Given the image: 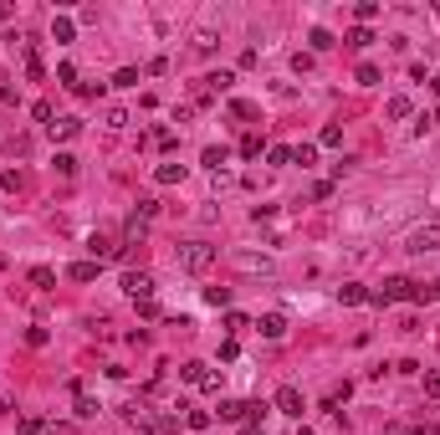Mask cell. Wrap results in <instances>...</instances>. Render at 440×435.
<instances>
[{
  "instance_id": "d6986e66",
  "label": "cell",
  "mask_w": 440,
  "mask_h": 435,
  "mask_svg": "<svg viewBox=\"0 0 440 435\" xmlns=\"http://www.w3.org/2000/svg\"><path fill=\"white\" fill-rule=\"evenodd\" d=\"M190 46H195L200 57H210V51L220 46V36H215V31H195V36H190Z\"/></svg>"
},
{
  "instance_id": "bcb514c9",
  "label": "cell",
  "mask_w": 440,
  "mask_h": 435,
  "mask_svg": "<svg viewBox=\"0 0 440 435\" xmlns=\"http://www.w3.org/2000/svg\"><path fill=\"white\" fill-rule=\"evenodd\" d=\"M410 435H440V430L430 425V420H425V425H415V430H410Z\"/></svg>"
},
{
  "instance_id": "7402d4cb",
  "label": "cell",
  "mask_w": 440,
  "mask_h": 435,
  "mask_svg": "<svg viewBox=\"0 0 440 435\" xmlns=\"http://www.w3.org/2000/svg\"><path fill=\"white\" fill-rule=\"evenodd\" d=\"M307 42H313V51H333V46H338V42H333V31H322V26L307 31Z\"/></svg>"
},
{
  "instance_id": "836d02e7",
  "label": "cell",
  "mask_w": 440,
  "mask_h": 435,
  "mask_svg": "<svg viewBox=\"0 0 440 435\" xmlns=\"http://www.w3.org/2000/svg\"><path fill=\"white\" fill-rule=\"evenodd\" d=\"M241 328H251V323H246V312H226V333H230V338H236V333H241Z\"/></svg>"
},
{
  "instance_id": "484cf974",
  "label": "cell",
  "mask_w": 440,
  "mask_h": 435,
  "mask_svg": "<svg viewBox=\"0 0 440 435\" xmlns=\"http://www.w3.org/2000/svg\"><path fill=\"white\" fill-rule=\"evenodd\" d=\"M108 87H138V67H118L113 72V82Z\"/></svg>"
},
{
  "instance_id": "7a4b0ae2",
  "label": "cell",
  "mask_w": 440,
  "mask_h": 435,
  "mask_svg": "<svg viewBox=\"0 0 440 435\" xmlns=\"http://www.w3.org/2000/svg\"><path fill=\"white\" fill-rule=\"evenodd\" d=\"M174 256H179V267H185V272H195V276L215 267V246H210V241H185Z\"/></svg>"
},
{
  "instance_id": "5bb4252c",
  "label": "cell",
  "mask_w": 440,
  "mask_h": 435,
  "mask_svg": "<svg viewBox=\"0 0 440 435\" xmlns=\"http://www.w3.org/2000/svg\"><path fill=\"white\" fill-rule=\"evenodd\" d=\"M149 236V220H138V215H128V226H123V246H138Z\"/></svg>"
},
{
  "instance_id": "d4e9b609",
  "label": "cell",
  "mask_w": 440,
  "mask_h": 435,
  "mask_svg": "<svg viewBox=\"0 0 440 435\" xmlns=\"http://www.w3.org/2000/svg\"><path fill=\"white\" fill-rule=\"evenodd\" d=\"M210 420H215V415H210V410H190V415H185V425H190V430H200V435H205V430H210Z\"/></svg>"
},
{
  "instance_id": "7dc6e473",
  "label": "cell",
  "mask_w": 440,
  "mask_h": 435,
  "mask_svg": "<svg viewBox=\"0 0 440 435\" xmlns=\"http://www.w3.org/2000/svg\"><path fill=\"white\" fill-rule=\"evenodd\" d=\"M297 435H318V430H307V425H302V430H297Z\"/></svg>"
},
{
  "instance_id": "f1b7e54d",
  "label": "cell",
  "mask_w": 440,
  "mask_h": 435,
  "mask_svg": "<svg viewBox=\"0 0 440 435\" xmlns=\"http://www.w3.org/2000/svg\"><path fill=\"white\" fill-rule=\"evenodd\" d=\"M98 415V400L93 394H77V420H93Z\"/></svg>"
},
{
  "instance_id": "60d3db41",
  "label": "cell",
  "mask_w": 440,
  "mask_h": 435,
  "mask_svg": "<svg viewBox=\"0 0 440 435\" xmlns=\"http://www.w3.org/2000/svg\"><path fill=\"white\" fill-rule=\"evenodd\" d=\"M102 118H108V128H128V113H123V108H108Z\"/></svg>"
},
{
  "instance_id": "f546056e",
  "label": "cell",
  "mask_w": 440,
  "mask_h": 435,
  "mask_svg": "<svg viewBox=\"0 0 440 435\" xmlns=\"http://www.w3.org/2000/svg\"><path fill=\"white\" fill-rule=\"evenodd\" d=\"M57 82L77 92V67H72V62H62V67H57Z\"/></svg>"
},
{
  "instance_id": "d6a6232c",
  "label": "cell",
  "mask_w": 440,
  "mask_h": 435,
  "mask_svg": "<svg viewBox=\"0 0 440 435\" xmlns=\"http://www.w3.org/2000/svg\"><path fill=\"white\" fill-rule=\"evenodd\" d=\"M205 302H210V308H226V302H230V287H210V292H205Z\"/></svg>"
},
{
  "instance_id": "3957f363",
  "label": "cell",
  "mask_w": 440,
  "mask_h": 435,
  "mask_svg": "<svg viewBox=\"0 0 440 435\" xmlns=\"http://www.w3.org/2000/svg\"><path fill=\"white\" fill-rule=\"evenodd\" d=\"M405 251H415V256H425V251H440V220H430V226H420V231H410Z\"/></svg>"
},
{
  "instance_id": "4316f807",
  "label": "cell",
  "mask_w": 440,
  "mask_h": 435,
  "mask_svg": "<svg viewBox=\"0 0 440 435\" xmlns=\"http://www.w3.org/2000/svg\"><path fill=\"white\" fill-rule=\"evenodd\" d=\"M313 159H318V143H297V149H292V164H302V169H307Z\"/></svg>"
},
{
  "instance_id": "6da1fadb",
  "label": "cell",
  "mask_w": 440,
  "mask_h": 435,
  "mask_svg": "<svg viewBox=\"0 0 440 435\" xmlns=\"http://www.w3.org/2000/svg\"><path fill=\"white\" fill-rule=\"evenodd\" d=\"M415 287L420 282H410V276H384V287L379 292H369L374 308H389V302H415Z\"/></svg>"
},
{
  "instance_id": "44dd1931",
  "label": "cell",
  "mask_w": 440,
  "mask_h": 435,
  "mask_svg": "<svg viewBox=\"0 0 440 435\" xmlns=\"http://www.w3.org/2000/svg\"><path fill=\"white\" fill-rule=\"evenodd\" d=\"M210 374V369H205L200 359H190V364H179V379H185V384H200V379Z\"/></svg>"
},
{
  "instance_id": "603a6c76",
  "label": "cell",
  "mask_w": 440,
  "mask_h": 435,
  "mask_svg": "<svg viewBox=\"0 0 440 435\" xmlns=\"http://www.w3.org/2000/svg\"><path fill=\"white\" fill-rule=\"evenodd\" d=\"M343 42H348V46H354V51H364V46L374 42V31H369V26H354V31H348V36H343Z\"/></svg>"
},
{
  "instance_id": "7bdbcfd3",
  "label": "cell",
  "mask_w": 440,
  "mask_h": 435,
  "mask_svg": "<svg viewBox=\"0 0 440 435\" xmlns=\"http://www.w3.org/2000/svg\"><path fill=\"white\" fill-rule=\"evenodd\" d=\"M200 389H205V394H220V374H215V369H210V374L200 379Z\"/></svg>"
},
{
  "instance_id": "ba28073f",
  "label": "cell",
  "mask_w": 440,
  "mask_h": 435,
  "mask_svg": "<svg viewBox=\"0 0 440 435\" xmlns=\"http://www.w3.org/2000/svg\"><path fill=\"white\" fill-rule=\"evenodd\" d=\"M46 134L57 139V143H67V139L82 134V118H51V128H46Z\"/></svg>"
},
{
  "instance_id": "8d00e7d4",
  "label": "cell",
  "mask_w": 440,
  "mask_h": 435,
  "mask_svg": "<svg viewBox=\"0 0 440 435\" xmlns=\"http://www.w3.org/2000/svg\"><path fill=\"white\" fill-rule=\"evenodd\" d=\"M354 16H358V21H364V26H369L374 16H379V6H374V0H358V10H354Z\"/></svg>"
},
{
  "instance_id": "ee69618b",
  "label": "cell",
  "mask_w": 440,
  "mask_h": 435,
  "mask_svg": "<svg viewBox=\"0 0 440 435\" xmlns=\"http://www.w3.org/2000/svg\"><path fill=\"white\" fill-rule=\"evenodd\" d=\"M10 103H16V87H6V82H0V108H10Z\"/></svg>"
},
{
  "instance_id": "4dcf8cb0",
  "label": "cell",
  "mask_w": 440,
  "mask_h": 435,
  "mask_svg": "<svg viewBox=\"0 0 440 435\" xmlns=\"http://www.w3.org/2000/svg\"><path fill=\"white\" fill-rule=\"evenodd\" d=\"M384 113H389V118H410L415 108H410V98H389V108H384Z\"/></svg>"
},
{
  "instance_id": "e0dca14e",
  "label": "cell",
  "mask_w": 440,
  "mask_h": 435,
  "mask_svg": "<svg viewBox=\"0 0 440 435\" xmlns=\"http://www.w3.org/2000/svg\"><path fill=\"white\" fill-rule=\"evenodd\" d=\"M67 276H72V282H98V261H72Z\"/></svg>"
},
{
  "instance_id": "8fae6325",
  "label": "cell",
  "mask_w": 440,
  "mask_h": 435,
  "mask_svg": "<svg viewBox=\"0 0 440 435\" xmlns=\"http://www.w3.org/2000/svg\"><path fill=\"white\" fill-rule=\"evenodd\" d=\"M72 36H77V21H72V16H51V42H62V46H67Z\"/></svg>"
},
{
  "instance_id": "2e32d148",
  "label": "cell",
  "mask_w": 440,
  "mask_h": 435,
  "mask_svg": "<svg viewBox=\"0 0 440 435\" xmlns=\"http://www.w3.org/2000/svg\"><path fill=\"white\" fill-rule=\"evenodd\" d=\"M185 175H190V164H159V169H154V179H159V184H179Z\"/></svg>"
},
{
  "instance_id": "f6af8a7d",
  "label": "cell",
  "mask_w": 440,
  "mask_h": 435,
  "mask_svg": "<svg viewBox=\"0 0 440 435\" xmlns=\"http://www.w3.org/2000/svg\"><path fill=\"white\" fill-rule=\"evenodd\" d=\"M241 435H262V420H246V425H241Z\"/></svg>"
},
{
  "instance_id": "e575fe53",
  "label": "cell",
  "mask_w": 440,
  "mask_h": 435,
  "mask_svg": "<svg viewBox=\"0 0 440 435\" xmlns=\"http://www.w3.org/2000/svg\"><path fill=\"white\" fill-rule=\"evenodd\" d=\"M425 394H430V400H440V369H425Z\"/></svg>"
},
{
  "instance_id": "d590c367",
  "label": "cell",
  "mask_w": 440,
  "mask_h": 435,
  "mask_svg": "<svg viewBox=\"0 0 440 435\" xmlns=\"http://www.w3.org/2000/svg\"><path fill=\"white\" fill-rule=\"evenodd\" d=\"M31 118H36V123H46V128H51V118H57V108H51V103H36V108H31Z\"/></svg>"
},
{
  "instance_id": "9a60e30c",
  "label": "cell",
  "mask_w": 440,
  "mask_h": 435,
  "mask_svg": "<svg viewBox=\"0 0 440 435\" xmlns=\"http://www.w3.org/2000/svg\"><path fill=\"white\" fill-rule=\"evenodd\" d=\"M251 415V400H220V420H246Z\"/></svg>"
},
{
  "instance_id": "f35d334b",
  "label": "cell",
  "mask_w": 440,
  "mask_h": 435,
  "mask_svg": "<svg viewBox=\"0 0 440 435\" xmlns=\"http://www.w3.org/2000/svg\"><path fill=\"white\" fill-rule=\"evenodd\" d=\"M134 215H138V220H154V215H159V200H138Z\"/></svg>"
},
{
  "instance_id": "7c38bea8",
  "label": "cell",
  "mask_w": 440,
  "mask_h": 435,
  "mask_svg": "<svg viewBox=\"0 0 440 435\" xmlns=\"http://www.w3.org/2000/svg\"><path fill=\"white\" fill-rule=\"evenodd\" d=\"M200 164H205V169H215V175H220V169L230 164V149H226V143H220V149H215V143H210V149L200 154Z\"/></svg>"
},
{
  "instance_id": "277c9868",
  "label": "cell",
  "mask_w": 440,
  "mask_h": 435,
  "mask_svg": "<svg viewBox=\"0 0 440 435\" xmlns=\"http://www.w3.org/2000/svg\"><path fill=\"white\" fill-rule=\"evenodd\" d=\"M123 292L134 302H154V272H123Z\"/></svg>"
},
{
  "instance_id": "1f68e13d",
  "label": "cell",
  "mask_w": 440,
  "mask_h": 435,
  "mask_svg": "<svg viewBox=\"0 0 440 435\" xmlns=\"http://www.w3.org/2000/svg\"><path fill=\"white\" fill-rule=\"evenodd\" d=\"M0 184H6V190L16 195V190H26V175H21V169H6V179H0Z\"/></svg>"
},
{
  "instance_id": "74e56055",
  "label": "cell",
  "mask_w": 440,
  "mask_h": 435,
  "mask_svg": "<svg viewBox=\"0 0 440 435\" xmlns=\"http://www.w3.org/2000/svg\"><path fill=\"white\" fill-rule=\"evenodd\" d=\"M154 143H159V149H174L179 134H174V128H159V134H154Z\"/></svg>"
},
{
  "instance_id": "b9f144b4",
  "label": "cell",
  "mask_w": 440,
  "mask_h": 435,
  "mask_svg": "<svg viewBox=\"0 0 440 435\" xmlns=\"http://www.w3.org/2000/svg\"><path fill=\"white\" fill-rule=\"evenodd\" d=\"M241 154H246V159H256V154H262V139H256V134L241 139Z\"/></svg>"
},
{
  "instance_id": "30bf717a",
  "label": "cell",
  "mask_w": 440,
  "mask_h": 435,
  "mask_svg": "<svg viewBox=\"0 0 440 435\" xmlns=\"http://www.w3.org/2000/svg\"><path fill=\"white\" fill-rule=\"evenodd\" d=\"M338 302H343V308H358V302H369V287L364 282H343L338 287Z\"/></svg>"
},
{
  "instance_id": "9c48e42d",
  "label": "cell",
  "mask_w": 440,
  "mask_h": 435,
  "mask_svg": "<svg viewBox=\"0 0 440 435\" xmlns=\"http://www.w3.org/2000/svg\"><path fill=\"white\" fill-rule=\"evenodd\" d=\"M262 338L282 344V338H287V318H282V312H266V318H262Z\"/></svg>"
},
{
  "instance_id": "4fadbf2b",
  "label": "cell",
  "mask_w": 440,
  "mask_h": 435,
  "mask_svg": "<svg viewBox=\"0 0 440 435\" xmlns=\"http://www.w3.org/2000/svg\"><path fill=\"white\" fill-rule=\"evenodd\" d=\"M236 267H241V272H251V276H266V272H271V261H266V256L241 251V256H236Z\"/></svg>"
},
{
  "instance_id": "8992f818",
  "label": "cell",
  "mask_w": 440,
  "mask_h": 435,
  "mask_svg": "<svg viewBox=\"0 0 440 435\" xmlns=\"http://www.w3.org/2000/svg\"><path fill=\"white\" fill-rule=\"evenodd\" d=\"M277 410L292 415V420H302V410H307V405H302V389H297V384H282L277 389Z\"/></svg>"
},
{
  "instance_id": "ac0fdd59",
  "label": "cell",
  "mask_w": 440,
  "mask_h": 435,
  "mask_svg": "<svg viewBox=\"0 0 440 435\" xmlns=\"http://www.w3.org/2000/svg\"><path fill=\"white\" fill-rule=\"evenodd\" d=\"M26 282L46 292V287H57V272H51V267H31V272H26Z\"/></svg>"
},
{
  "instance_id": "83f0119b",
  "label": "cell",
  "mask_w": 440,
  "mask_h": 435,
  "mask_svg": "<svg viewBox=\"0 0 440 435\" xmlns=\"http://www.w3.org/2000/svg\"><path fill=\"white\" fill-rule=\"evenodd\" d=\"M318 143H322V149H338V143H343V128H338V123H328V128L318 134Z\"/></svg>"
},
{
  "instance_id": "681fc988",
  "label": "cell",
  "mask_w": 440,
  "mask_h": 435,
  "mask_svg": "<svg viewBox=\"0 0 440 435\" xmlns=\"http://www.w3.org/2000/svg\"><path fill=\"white\" fill-rule=\"evenodd\" d=\"M435 87H440V82H435Z\"/></svg>"
},
{
  "instance_id": "c3c4849f",
  "label": "cell",
  "mask_w": 440,
  "mask_h": 435,
  "mask_svg": "<svg viewBox=\"0 0 440 435\" xmlns=\"http://www.w3.org/2000/svg\"><path fill=\"white\" fill-rule=\"evenodd\" d=\"M384 435H399V430H384Z\"/></svg>"
},
{
  "instance_id": "ab89813d",
  "label": "cell",
  "mask_w": 440,
  "mask_h": 435,
  "mask_svg": "<svg viewBox=\"0 0 440 435\" xmlns=\"http://www.w3.org/2000/svg\"><path fill=\"white\" fill-rule=\"evenodd\" d=\"M77 92H82V98H102V92H108V82H77Z\"/></svg>"
},
{
  "instance_id": "5b68a950",
  "label": "cell",
  "mask_w": 440,
  "mask_h": 435,
  "mask_svg": "<svg viewBox=\"0 0 440 435\" xmlns=\"http://www.w3.org/2000/svg\"><path fill=\"white\" fill-rule=\"evenodd\" d=\"M87 251H93V261L102 267V261H118V256H123V241H118V236H93V241H87Z\"/></svg>"
},
{
  "instance_id": "cb8c5ba5",
  "label": "cell",
  "mask_w": 440,
  "mask_h": 435,
  "mask_svg": "<svg viewBox=\"0 0 440 435\" xmlns=\"http://www.w3.org/2000/svg\"><path fill=\"white\" fill-rule=\"evenodd\" d=\"M358 87H379V67H374V62H358Z\"/></svg>"
},
{
  "instance_id": "52a82bcc",
  "label": "cell",
  "mask_w": 440,
  "mask_h": 435,
  "mask_svg": "<svg viewBox=\"0 0 440 435\" xmlns=\"http://www.w3.org/2000/svg\"><path fill=\"white\" fill-rule=\"evenodd\" d=\"M123 420H128L134 430H144V435H154V430H159V420L149 415V405H123Z\"/></svg>"
},
{
  "instance_id": "ffe728a7",
  "label": "cell",
  "mask_w": 440,
  "mask_h": 435,
  "mask_svg": "<svg viewBox=\"0 0 440 435\" xmlns=\"http://www.w3.org/2000/svg\"><path fill=\"white\" fill-rule=\"evenodd\" d=\"M266 164L271 169H287L292 164V149H287V143H271V149H266Z\"/></svg>"
}]
</instances>
